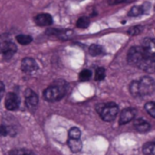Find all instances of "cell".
I'll use <instances>...</instances> for the list:
<instances>
[{
    "mask_svg": "<svg viewBox=\"0 0 155 155\" xmlns=\"http://www.w3.org/2000/svg\"><path fill=\"white\" fill-rule=\"evenodd\" d=\"M127 61L131 65L142 69L147 73L155 72V62L145 54L142 45L133 46L130 48L127 54Z\"/></svg>",
    "mask_w": 155,
    "mask_h": 155,
    "instance_id": "1",
    "label": "cell"
},
{
    "mask_svg": "<svg viewBox=\"0 0 155 155\" xmlns=\"http://www.w3.org/2000/svg\"><path fill=\"white\" fill-rule=\"evenodd\" d=\"M155 91V82L149 76H143L130 84V92L135 97L150 95Z\"/></svg>",
    "mask_w": 155,
    "mask_h": 155,
    "instance_id": "2",
    "label": "cell"
},
{
    "mask_svg": "<svg viewBox=\"0 0 155 155\" xmlns=\"http://www.w3.org/2000/svg\"><path fill=\"white\" fill-rule=\"evenodd\" d=\"M65 94V86L64 84L56 83L44 91V98L48 102H56L61 100Z\"/></svg>",
    "mask_w": 155,
    "mask_h": 155,
    "instance_id": "3",
    "label": "cell"
},
{
    "mask_svg": "<svg viewBox=\"0 0 155 155\" xmlns=\"http://www.w3.org/2000/svg\"><path fill=\"white\" fill-rule=\"evenodd\" d=\"M97 111L101 116V118L105 122H112L114 121L119 113V108L117 104L114 103H109L105 104H102L98 106Z\"/></svg>",
    "mask_w": 155,
    "mask_h": 155,
    "instance_id": "4",
    "label": "cell"
},
{
    "mask_svg": "<svg viewBox=\"0 0 155 155\" xmlns=\"http://www.w3.org/2000/svg\"><path fill=\"white\" fill-rule=\"evenodd\" d=\"M20 104L19 98L18 96L14 94V93H8L6 94L5 97V108L9 111H15L18 108Z\"/></svg>",
    "mask_w": 155,
    "mask_h": 155,
    "instance_id": "5",
    "label": "cell"
},
{
    "mask_svg": "<svg viewBox=\"0 0 155 155\" xmlns=\"http://www.w3.org/2000/svg\"><path fill=\"white\" fill-rule=\"evenodd\" d=\"M142 47L145 54L155 62V40L152 38H145L143 42Z\"/></svg>",
    "mask_w": 155,
    "mask_h": 155,
    "instance_id": "6",
    "label": "cell"
},
{
    "mask_svg": "<svg viewBox=\"0 0 155 155\" xmlns=\"http://www.w3.org/2000/svg\"><path fill=\"white\" fill-rule=\"evenodd\" d=\"M135 114H136V111L133 108H126V109L123 110L120 114L119 124L123 125V124H126L130 123L131 121H133L134 119Z\"/></svg>",
    "mask_w": 155,
    "mask_h": 155,
    "instance_id": "7",
    "label": "cell"
},
{
    "mask_svg": "<svg viewBox=\"0 0 155 155\" xmlns=\"http://www.w3.org/2000/svg\"><path fill=\"white\" fill-rule=\"evenodd\" d=\"M21 69L27 74H30L37 69V64L36 62L31 58V57H25L23 59L21 63Z\"/></svg>",
    "mask_w": 155,
    "mask_h": 155,
    "instance_id": "8",
    "label": "cell"
},
{
    "mask_svg": "<svg viewBox=\"0 0 155 155\" xmlns=\"http://www.w3.org/2000/svg\"><path fill=\"white\" fill-rule=\"evenodd\" d=\"M25 104L28 108H35L38 104V97L36 94L31 90L26 89L25 92Z\"/></svg>",
    "mask_w": 155,
    "mask_h": 155,
    "instance_id": "9",
    "label": "cell"
},
{
    "mask_svg": "<svg viewBox=\"0 0 155 155\" xmlns=\"http://www.w3.org/2000/svg\"><path fill=\"white\" fill-rule=\"evenodd\" d=\"M53 22V18L49 14L46 13H43V14H39L36 15L35 17V23L38 25L41 26H47L50 25Z\"/></svg>",
    "mask_w": 155,
    "mask_h": 155,
    "instance_id": "10",
    "label": "cell"
},
{
    "mask_svg": "<svg viewBox=\"0 0 155 155\" xmlns=\"http://www.w3.org/2000/svg\"><path fill=\"white\" fill-rule=\"evenodd\" d=\"M16 49H17L16 48V45L13 42H11L10 40H8L6 42L5 45V48H4L2 54H3V55H4V57L5 59H9V58H11L15 54Z\"/></svg>",
    "mask_w": 155,
    "mask_h": 155,
    "instance_id": "11",
    "label": "cell"
},
{
    "mask_svg": "<svg viewBox=\"0 0 155 155\" xmlns=\"http://www.w3.org/2000/svg\"><path fill=\"white\" fill-rule=\"evenodd\" d=\"M134 127L139 133H147L150 130L151 125L144 119H136L134 122Z\"/></svg>",
    "mask_w": 155,
    "mask_h": 155,
    "instance_id": "12",
    "label": "cell"
},
{
    "mask_svg": "<svg viewBox=\"0 0 155 155\" xmlns=\"http://www.w3.org/2000/svg\"><path fill=\"white\" fill-rule=\"evenodd\" d=\"M68 146L71 149V151L73 153H78L81 151L82 147H83V143L81 142L80 139H73V138H69L68 140Z\"/></svg>",
    "mask_w": 155,
    "mask_h": 155,
    "instance_id": "13",
    "label": "cell"
},
{
    "mask_svg": "<svg viewBox=\"0 0 155 155\" xmlns=\"http://www.w3.org/2000/svg\"><path fill=\"white\" fill-rule=\"evenodd\" d=\"M143 151L145 155H155V140L145 143L143 145Z\"/></svg>",
    "mask_w": 155,
    "mask_h": 155,
    "instance_id": "14",
    "label": "cell"
},
{
    "mask_svg": "<svg viewBox=\"0 0 155 155\" xmlns=\"http://www.w3.org/2000/svg\"><path fill=\"white\" fill-rule=\"evenodd\" d=\"M144 13V7L142 5H135L131 8V10L128 13L129 16H139Z\"/></svg>",
    "mask_w": 155,
    "mask_h": 155,
    "instance_id": "15",
    "label": "cell"
},
{
    "mask_svg": "<svg viewBox=\"0 0 155 155\" xmlns=\"http://www.w3.org/2000/svg\"><path fill=\"white\" fill-rule=\"evenodd\" d=\"M103 53V47L99 45L94 44L89 47V54L93 56H97Z\"/></svg>",
    "mask_w": 155,
    "mask_h": 155,
    "instance_id": "16",
    "label": "cell"
},
{
    "mask_svg": "<svg viewBox=\"0 0 155 155\" xmlns=\"http://www.w3.org/2000/svg\"><path fill=\"white\" fill-rule=\"evenodd\" d=\"M32 40H33V38L30 35H18L16 36V41L23 45L30 44L32 42Z\"/></svg>",
    "mask_w": 155,
    "mask_h": 155,
    "instance_id": "17",
    "label": "cell"
},
{
    "mask_svg": "<svg viewBox=\"0 0 155 155\" xmlns=\"http://www.w3.org/2000/svg\"><path fill=\"white\" fill-rule=\"evenodd\" d=\"M89 24H90L89 19L87 17H85V16H82L77 20L76 26L79 27V28H86V27H88Z\"/></svg>",
    "mask_w": 155,
    "mask_h": 155,
    "instance_id": "18",
    "label": "cell"
},
{
    "mask_svg": "<svg viewBox=\"0 0 155 155\" xmlns=\"http://www.w3.org/2000/svg\"><path fill=\"white\" fill-rule=\"evenodd\" d=\"M10 155H35L33 152L25 149H17L10 152Z\"/></svg>",
    "mask_w": 155,
    "mask_h": 155,
    "instance_id": "19",
    "label": "cell"
},
{
    "mask_svg": "<svg viewBox=\"0 0 155 155\" xmlns=\"http://www.w3.org/2000/svg\"><path fill=\"white\" fill-rule=\"evenodd\" d=\"M105 78V69L103 67H99L95 71V80L102 81Z\"/></svg>",
    "mask_w": 155,
    "mask_h": 155,
    "instance_id": "20",
    "label": "cell"
},
{
    "mask_svg": "<svg viewBox=\"0 0 155 155\" xmlns=\"http://www.w3.org/2000/svg\"><path fill=\"white\" fill-rule=\"evenodd\" d=\"M92 76V72L88 69H84L83 70L80 74H79V79L80 81H88Z\"/></svg>",
    "mask_w": 155,
    "mask_h": 155,
    "instance_id": "21",
    "label": "cell"
},
{
    "mask_svg": "<svg viewBox=\"0 0 155 155\" xmlns=\"http://www.w3.org/2000/svg\"><path fill=\"white\" fill-rule=\"evenodd\" d=\"M68 134H69V138L80 139V137H81V131L77 127H73L72 129H70Z\"/></svg>",
    "mask_w": 155,
    "mask_h": 155,
    "instance_id": "22",
    "label": "cell"
},
{
    "mask_svg": "<svg viewBox=\"0 0 155 155\" xmlns=\"http://www.w3.org/2000/svg\"><path fill=\"white\" fill-rule=\"evenodd\" d=\"M145 110L152 117L155 118V103L153 102L147 103L145 104Z\"/></svg>",
    "mask_w": 155,
    "mask_h": 155,
    "instance_id": "23",
    "label": "cell"
},
{
    "mask_svg": "<svg viewBox=\"0 0 155 155\" xmlns=\"http://www.w3.org/2000/svg\"><path fill=\"white\" fill-rule=\"evenodd\" d=\"M141 32H142V26H140V25H136V26L131 27V28H129V30H128V34L131 35H139Z\"/></svg>",
    "mask_w": 155,
    "mask_h": 155,
    "instance_id": "24",
    "label": "cell"
},
{
    "mask_svg": "<svg viewBox=\"0 0 155 155\" xmlns=\"http://www.w3.org/2000/svg\"><path fill=\"white\" fill-rule=\"evenodd\" d=\"M9 39L6 37V36H3V35H0V54H2L4 48H5V45L6 44V42L8 41Z\"/></svg>",
    "mask_w": 155,
    "mask_h": 155,
    "instance_id": "25",
    "label": "cell"
},
{
    "mask_svg": "<svg viewBox=\"0 0 155 155\" xmlns=\"http://www.w3.org/2000/svg\"><path fill=\"white\" fill-rule=\"evenodd\" d=\"M134 0H108L109 5H117V4H122V3H130L133 2Z\"/></svg>",
    "mask_w": 155,
    "mask_h": 155,
    "instance_id": "26",
    "label": "cell"
},
{
    "mask_svg": "<svg viewBox=\"0 0 155 155\" xmlns=\"http://www.w3.org/2000/svg\"><path fill=\"white\" fill-rule=\"evenodd\" d=\"M7 134H8V128L4 125H0V136H6Z\"/></svg>",
    "mask_w": 155,
    "mask_h": 155,
    "instance_id": "27",
    "label": "cell"
},
{
    "mask_svg": "<svg viewBox=\"0 0 155 155\" xmlns=\"http://www.w3.org/2000/svg\"><path fill=\"white\" fill-rule=\"evenodd\" d=\"M4 94H5V85L2 82H0V100L3 97Z\"/></svg>",
    "mask_w": 155,
    "mask_h": 155,
    "instance_id": "28",
    "label": "cell"
},
{
    "mask_svg": "<svg viewBox=\"0 0 155 155\" xmlns=\"http://www.w3.org/2000/svg\"><path fill=\"white\" fill-rule=\"evenodd\" d=\"M154 9H155V7H154Z\"/></svg>",
    "mask_w": 155,
    "mask_h": 155,
    "instance_id": "29",
    "label": "cell"
}]
</instances>
